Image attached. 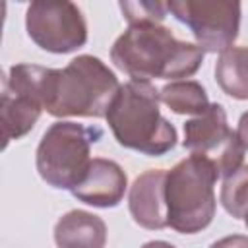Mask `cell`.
Instances as JSON below:
<instances>
[{
  "label": "cell",
  "instance_id": "10",
  "mask_svg": "<svg viewBox=\"0 0 248 248\" xmlns=\"http://www.w3.org/2000/svg\"><path fill=\"white\" fill-rule=\"evenodd\" d=\"M128 188V176L122 167L105 157H93L83 180L72 190V196L93 207H116Z\"/></svg>",
  "mask_w": 248,
  "mask_h": 248
},
{
  "label": "cell",
  "instance_id": "20",
  "mask_svg": "<svg viewBox=\"0 0 248 248\" xmlns=\"http://www.w3.org/2000/svg\"><path fill=\"white\" fill-rule=\"evenodd\" d=\"M244 223H246V229H248V215L244 217Z\"/></svg>",
  "mask_w": 248,
  "mask_h": 248
},
{
  "label": "cell",
  "instance_id": "19",
  "mask_svg": "<svg viewBox=\"0 0 248 248\" xmlns=\"http://www.w3.org/2000/svg\"><path fill=\"white\" fill-rule=\"evenodd\" d=\"M141 248H174V246L165 240H151V242H145Z\"/></svg>",
  "mask_w": 248,
  "mask_h": 248
},
{
  "label": "cell",
  "instance_id": "15",
  "mask_svg": "<svg viewBox=\"0 0 248 248\" xmlns=\"http://www.w3.org/2000/svg\"><path fill=\"white\" fill-rule=\"evenodd\" d=\"M219 198L225 211L234 219L248 215V165H242L223 180Z\"/></svg>",
  "mask_w": 248,
  "mask_h": 248
},
{
  "label": "cell",
  "instance_id": "11",
  "mask_svg": "<svg viewBox=\"0 0 248 248\" xmlns=\"http://www.w3.org/2000/svg\"><path fill=\"white\" fill-rule=\"evenodd\" d=\"M165 180L167 170L149 169L141 172L128 194V209L132 219L149 231L169 227L167 223V202H165Z\"/></svg>",
  "mask_w": 248,
  "mask_h": 248
},
{
  "label": "cell",
  "instance_id": "13",
  "mask_svg": "<svg viewBox=\"0 0 248 248\" xmlns=\"http://www.w3.org/2000/svg\"><path fill=\"white\" fill-rule=\"evenodd\" d=\"M215 81L229 97L248 101V46H231L219 54Z\"/></svg>",
  "mask_w": 248,
  "mask_h": 248
},
{
  "label": "cell",
  "instance_id": "12",
  "mask_svg": "<svg viewBox=\"0 0 248 248\" xmlns=\"http://www.w3.org/2000/svg\"><path fill=\"white\" fill-rule=\"evenodd\" d=\"M54 242L58 248H105L107 225L95 213L72 209L56 221Z\"/></svg>",
  "mask_w": 248,
  "mask_h": 248
},
{
  "label": "cell",
  "instance_id": "1",
  "mask_svg": "<svg viewBox=\"0 0 248 248\" xmlns=\"http://www.w3.org/2000/svg\"><path fill=\"white\" fill-rule=\"evenodd\" d=\"M110 60L132 79H180L194 76L202 62L203 50L188 41H178L170 29L161 23H138L114 41Z\"/></svg>",
  "mask_w": 248,
  "mask_h": 248
},
{
  "label": "cell",
  "instance_id": "8",
  "mask_svg": "<svg viewBox=\"0 0 248 248\" xmlns=\"http://www.w3.org/2000/svg\"><path fill=\"white\" fill-rule=\"evenodd\" d=\"M169 12L184 23L203 52H223L232 46L240 29V4L229 0H172Z\"/></svg>",
  "mask_w": 248,
  "mask_h": 248
},
{
  "label": "cell",
  "instance_id": "5",
  "mask_svg": "<svg viewBox=\"0 0 248 248\" xmlns=\"http://www.w3.org/2000/svg\"><path fill=\"white\" fill-rule=\"evenodd\" d=\"M103 130L60 120L43 134L35 165L39 176L56 190H74L85 176L91 163V145L97 143Z\"/></svg>",
  "mask_w": 248,
  "mask_h": 248
},
{
  "label": "cell",
  "instance_id": "14",
  "mask_svg": "<svg viewBox=\"0 0 248 248\" xmlns=\"http://www.w3.org/2000/svg\"><path fill=\"white\" fill-rule=\"evenodd\" d=\"M161 101L176 114H194L200 116L209 108L207 91L200 81L194 79H178L161 87Z\"/></svg>",
  "mask_w": 248,
  "mask_h": 248
},
{
  "label": "cell",
  "instance_id": "2",
  "mask_svg": "<svg viewBox=\"0 0 248 248\" xmlns=\"http://www.w3.org/2000/svg\"><path fill=\"white\" fill-rule=\"evenodd\" d=\"M118 89V78L101 58L79 54L62 70H45L41 99L43 108L56 118H103Z\"/></svg>",
  "mask_w": 248,
  "mask_h": 248
},
{
  "label": "cell",
  "instance_id": "4",
  "mask_svg": "<svg viewBox=\"0 0 248 248\" xmlns=\"http://www.w3.org/2000/svg\"><path fill=\"white\" fill-rule=\"evenodd\" d=\"M215 167L200 155H190L167 170V223L182 234H196L215 217Z\"/></svg>",
  "mask_w": 248,
  "mask_h": 248
},
{
  "label": "cell",
  "instance_id": "16",
  "mask_svg": "<svg viewBox=\"0 0 248 248\" xmlns=\"http://www.w3.org/2000/svg\"><path fill=\"white\" fill-rule=\"evenodd\" d=\"M128 25L138 23H161L167 14V2H153V0H136V2H120L118 4Z\"/></svg>",
  "mask_w": 248,
  "mask_h": 248
},
{
  "label": "cell",
  "instance_id": "17",
  "mask_svg": "<svg viewBox=\"0 0 248 248\" xmlns=\"http://www.w3.org/2000/svg\"><path fill=\"white\" fill-rule=\"evenodd\" d=\"M209 248H248V236L246 234H229V236L215 240Z\"/></svg>",
  "mask_w": 248,
  "mask_h": 248
},
{
  "label": "cell",
  "instance_id": "9",
  "mask_svg": "<svg viewBox=\"0 0 248 248\" xmlns=\"http://www.w3.org/2000/svg\"><path fill=\"white\" fill-rule=\"evenodd\" d=\"M31 41L46 52L68 54L87 43V23L74 2H33L25 12Z\"/></svg>",
  "mask_w": 248,
  "mask_h": 248
},
{
  "label": "cell",
  "instance_id": "18",
  "mask_svg": "<svg viewBox=\"0 0 248 248\" xmlns=\"http://www.w3.org/2000/svg\"><path fill=\"white\" fill-rule=\"evenodd\" d=\"M236 136L242 143L244 149H248V110L242 112V116L238 118V128H236Z\"/></svg>",
  "mask_w": 248,
  "mask_h": 248
},
{
  "label": "cell",
  "instance_id": "7",
  "mask_svg": "<svg viewBox=\"0 0 248 248\" xmlns=\"http://www.w3.org/2000/svg\"><path fill=\"white\" fill-rule=\"evenodd\" d=\"M182 145L192 151V155L205 157L217 170L219 176H229L242 167L244 147L229 128L227 112L221 103H211L209 108L184 122V141Z\"/></svg>",
  "mask_w": 248,
  "mask_h": 248
},
{
  "label": "cell",
  "instance_id": "3",
  "mask_svg": "<svg viewBox=\"0 0 248 248\" xmlns=\"http://www.w3.org/2000/svg\"><path fill=\"white\" fill-rule=\"evenodd\" d=\"M159 89L149 81L130 79L120 85L107 110L114 140L132 151L161 157L174 149L176 128L161 114Z\"/></svg>",
  "mask_w": 248,
  "mask_h": 248
},
{
  "label": "cell",
  "instance_id": "6",
  "mask_svg": "<svg viewBox=\"0 0 248 248\" xmlns=\"http://www.w3.org/2000/svg\"><path fill=\"white\" fill-rule=\"evenodd\" d=\"M45 70L37 64H14L2 76V147L31 132L45 110L41 99Z\"/></svg>",
  "mask_w": 248,
  "mask_h": 248
}]
</instances>
